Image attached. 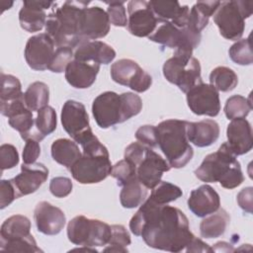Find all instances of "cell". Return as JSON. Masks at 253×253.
<instances>
[{"instance_id":"37","label":"cell","mask_w":253,"mask_h":253,"mask_svg":"<svg viewBox=\"0 0 253 253\" xmlns=\"http://www.w3.org/2000/svg\"><path fill=\"white\" fill-rule=\"evenodd\" d=\"M228 53L229 57L233 62L239 65H250L253 62L250 37L239 40L235 43H233L230 46Z\"/></svg>"},{"instance_id":"38","label":"cell","mask_w":253,"mask_h":253,"mask_svg":"<svg viewBox=\"0 0 253 253\" xmlns=\"http://www.w3.org/2000/svg\"><path fill=\"white\" fill-rule=\"evenodd\" d=\"M149 4L160 21H172L181 10L178 1H149Z\"/></svg>"},{"instance_id":"46","label":"cell","mask_w":253,"mask_h":253,"mask_svg":"<svg viewBox=\"0 0 253 253\" xmlns=\"http://www.w3.org/2000/svg\"><path fill=\"white\" fill-rule=\"evenodd\" d=\"M147 147L148 146H146L138 141L131 142L130 144H128L126 147L124 157L126 161H128L129 163H131L132 165H134L136 167L137 164L142 159Z\"/></svg>"},{"instance_id":"50","label":"cell","mask_w":253,"mask_h":253,"mask_svg":"<svg viewBox=\"0 0 253 253\" xmlns=\"http://www.w3.org/2000/svg\"><path fill=\"white\" fill-rule=\"evenodd\" d=\"M234 249L231 247V245L224 241H219L214 244L213 247H211V252H231Z\"/></svg>"},{"instance_id":"36","label":"cell","mask_w":253,"mask_h":253,"mask_svg":"<svg viewBox=\"0 0 253 253\" xmlns=\"http://www.w3.org/2000/svg\"><path fill=\"white\" fill-rule=\"evenodd\" d=\"M56 124V113L52 107L45 106L38 111L35 127L43 137L55 130Z\"/></svg>"},{"instance_id":"41","label":"cell","mask_w":253,"mask_h":253,"mask_svg":"<svg viewBox=\"0 0 253 253\" xmlns=\"http://www.w3.org/2000/svg\"><path fill=\"white\" fill-rule=\"evenodd\" d=\"M107 14L110 23L115 27L127 26V17L124 1H111L107 2Z\"/></svg>"},{"instance_id":"21","label":"cell","mask_w":253,"mask_h":253,"mask_svg":"<svg viewBox=\"0 0 253 253\" xmlns=\"http://www.w3.org/2000/svg\"><path fill=\"white\" fill-rule=\"evenodd\" d=\"M226 136V144L236 156L243 155L251 150L253 145L252 128L245 118L231 120L227 126Z\"/></svg>"},{"instance_id":"7","label":"cell","mask_w":253,"mask_h":253,"mask_svg":"<svg viewBox=\"0 0 253 253\" xmlns=\"http://www.w3.org/2000/svg\"><path fill=\"white\" fill-rule=\"evenodd\" d=\"M163 75L184 93L203 82L200 61L190 51L175 50L163 64Z\"/></svg>"},{"instance_id":"12","label":"cell","mask_w":253,"mask_h":253,"mask_svg":"<svg viewBox=\"0 0 253 253\" xmlns=\"http://www.w3.org/2000/svg\"><path fill=\"white\" fill-rule=\"evenodd\" d=\"M61 124L71 138L82 145L95 136L90 125L85 106L75 100H67L61 109Z\"/></svg>"},{"instance_id":"33","label":"cell","mask_w":253,"mask_h":253,"mask_svg":"<svg viewBox=\"0 0 253 253\" xmlns=\"http://www.w3.org/2000/svg\"><path fill=\"white\" fill-rule=\"evenodd\" d=\"M223 110L228 120L245 118L252 110L250 97L247 99L241 95H233L226 100Z\"/></svg>"},{"instance_id":"17","label":"cell","mask_w":253,"mask_h":253,"mask_svg":"<svg viewBox=\"0 0 253 253\" xmlns=\"http://www.w3.org/2000/svg\"><path fill=\"white\" fill-rule=\"evenodd\" d=\"M169 163L158 153L147 147L142 159L136 166V176L147 189H153L161 181L162 175L170 170Z\"/></svg>"},{"instance_id":"44","label":"cell","mask_w":253,"mask_h":253,"mask_svg":"<svg viewBox=\"0 0 253 253\" xmlns=\"http://www.w3.org/2000/svg\"><path fill=\"white\" fill-rule=\"evenodd\" d=\"M135 138L138 142L152 148L157 146V130L156 126L151 125L141 126L135 131Z\"/></svg>"},{"instance_id":"27","label":"cell","mask_w":253,"mask_h":253,"mask_svg":"<svg viewBox=\"0 0 253 253\" xmlns=\"http://www.w3.org/2000/svg\"><path fill=\"white\" fill-rule=\"evenodd\" d=\"M51 156L54 161L70 169L82 156L77 143L68 138H58L51 144Z\"/></svg>"},{"instance_id":"2","label":"cell","mask_w":253,"mask_h":253,"mask_svg":"<svg viewBox=\"0 0 253 253\" xmlns=\"http://www.w3.org/2000/svg\"><path fill=\"white\" fill-rule=\"evenodd\" d=\"M90 2L65 1L47 16L45 32L52 39L56 47H76L82 42V12Z\"/></svg>"},{"instance_id":"11","label":"cell","mask_w":253,"mask_h":253,"mask_svg":"<svg viewBox=\"0 0 253 253\" xmlns=\"http://www.w3.org/2000/svg\"><path fill=\"white\" fill-rule=\"evenodd\" d=\"M201 38L200 32L188 26L178 28L170 21H162L148 37L150 41L167 47L190 52L200 44Z\"/></svg>"},{"instance_id":"3","label":"cell","mask_w":253,"mask_h":253,"mask_svg":"<svg viewBox=\"0 0 253 253\" xmlns=\"http://www.w3.org/2000/svg\"><path fill=\"white\" fill-rule=\"evenodd\" d=\"M141 109V98L131 92L117 94L107 91L98 95L92 104L94 119L102 128L122 124L139 114Z\"/></svg>"},{"instance_id":"20","label":"cell","mask_w":253,"mask_h":253,"mask_svg":"<svg viewBox=\"0 0 253 253\" xmlns=\"http://www.w3.org/2000/svg\"><path fill=\"white\" fill-rule=\"evenodd\" d=\"M48 169L42 163L25 164L21 166V172L11 179L19 197L36 192L47 179Z\"/></svg>"},{"instance_id":"1","label":"cell","mask_w":253,"mask_h":253,"mask_svg":"<svg viewBox=\"0 0 253 253\" xmlns=\"http://www.w3.org/2000/svg\"><path fill=\"white\" fill-rule=\"evenodd\" d=\"M129 229L134 235L141 236L149 247L169 252L185 250L195 236L182 211L158 205L149 198L131 217Z\"/></svg>"},{"instance_id":"15","label":"cell","mask_w":253,"mask_h":253,"mask_svg":"<svg viewBox=\"0 0 253 253\" xmlns=\"http://www.w3.org/2000/svg\"><path fill=\"white\" fill-rule=\"evenodd\" d=\"M190 110L198 116L215 117L220 111L218 91L211 84L200 83L186 93Z\"/></svg>"},{"instance_id":"48","label":"cell","mask_w":253,"mask_h":253,"mask_svg":"<svg viewBox=\"0 0 253 253\" xmlns=\"http://www.w3.org/2000/svg\"><path fill=\"white\" fill-rule=\"evenodd\" d=\"M252 197H253L252 187H247L242 189L237 195V203L239 207L248 213L252 212Z\"/></svg>"},{"instance_id":"28","label":"cell","mask_w":253,"mask_h":253,"mask_svg":"<svg viewBox=\"0 0 253 253\" xmlns=\"http://www.w3.org/2000/svg\"><path fill=\"white\" fill-rule=\"evenodd\" d=\"M230 217L225 210L218 209L216 211L208 214L200 224L202 237L216 238L221 236L229 223Z\"/></svg>"},{"instance_id":"29","label":"cell","mask_w":253,"mask_h":253,"mask_svg":"<svg viewBox=\"0 0 253 253\" xmlns=\"http://www.w3.org/2000/svg\"><path fill=\"white\" fill-rule=\"evenodd\" d=\"M147 197V188L137 178L123 186L120 193V201L124 208L134 209L139 207Z\"/></svg>"},{"instance_id":"49","label":"cell","mask_w":253,"mask_h":253,"mask_svg":"<svg viewBox=\"0 0 253 253\" xmlns=\"http://www.w3.org/2000/svg\"><path fill=\"white\" fill-rule=\"evenodd\" d=\"M186 252H211V248L202 239L194 236L185 249Z\"/></svg>"},{"instance_id":"35","label":"cell","mask_w":253,"mask_h":253,"mask_svg":"<svg viewBox=\"0 0 253 253\" xmlns=\"http://www.w3.org/2000/svg\"><path fill=\"white\" fill-rule=\"evenodd\" d=\"M1 94L0 103H8L14 101L24 95L20 80L11 74L1 73Z\"/></svg>"},{"instance_id":"8","label":"cell","mask_w":253,"mask_h":253,"mask_svg":"<svg viewBox=\"0 0 253 253\" xmlns=\"http://www.w3.org/2000/svg\"><path fill=\"white\" fill-rule=\"evenodd\" d=\"M252 1L231 0L221 2L215 13L213 21L219 34L226 40L237 41L244 32L245 19L252 14Z\"/></svg>"},{"instance_id":"31","label":"cell","mask_w":253,"mask_h":253,"mask_svg":"<svg viewBox=\"0 0 253 253\" xmlns=\"http://www.w3.org/2000/svg\"><path fill=\"white\" fill-rule=\"evenodd\" d=\"M237 83L236 73L226 66H217L210 74V84L217 91L229 92L236 87Z\"/></svg>"},{"instance_id":"26","label":"cell","mask_w":253,"mask_h":253,"mask_svg":"<svg viewBox=\"0 0 253 253\" xmlns=\"http://www.w3.org/2000/svg\"><path fill=\"white\" fill-rule=\"evenodd\" d=\"M187 137L198 147H206L215 142L219 136V126L213 120H203L187 124Z\"/></svg>"},{"instance_id":"14","label":"cell","mask_w":253,"mask_h":253,"mask_svg":"<svg viewBox=\"0 0 253 253\" xmlns=\"http://www.w3.org/2000/svg\"><path fill=\"white\" fill-rule=\"evenodd\" d=\"M127 30L139 38L149 37L162 22L154 14L149 1L131 0L127 3Z\"/></svg>"},{"instance_id":"13","label":"cell","mask_w":253,"mask_h":253,"mask_svg":"<svg viewBox=\"0 0 253 253\" xmlns=\"http://www.w3.org/2000/svg\"><path fill=\"white\" fill-rule=\"evenodd\" d=\"M111 76L116 83L138 93L148 90L152 84L151 76L137 62L129 58H122L113 63Z\"/></svg>"},{"instance_id":"24","label":"cell","mask_w":253,"mask_h":253,"mask_svg":"<svg viewBox=\"0 0 253 253\" xmlns=\"http://www.w3.org/2000/svg\"><path fill=\"white\" fill-rule=\"evenodd\" d=\"M99 70L98 63L73 59L65 69V79L74 88L86 89L95 82Z\"/></svg>"},{"instance_id":"10","label":"cell","mask_w":253,"mask_h":253,"mask_svg":"<svg viewBox=\"0 0 253 253\" xmlns=\"http://www.w3.org/2000/svg\"><path fill=\"white\" fill-rule=\"evenodd\" d=\"M108 149L105 147L83 152L82 156L70 167L72 177L81 184H95L105 180L112 171Z\"/></svg>"},{"instance_id":"34","label":"cell","mask_w":253,"mask_h":253,"mask_svg":"<svg viewBox=\"0 0 253 253\" xmlns=\"http://www.w3.org/2000/svg\"><path fill=\"white\" fill-rule=\"evenodd\" d=\"M112 235L104 252H127L126 246L130 244V236L126 227L122 224L111 225Z\"/></svg>"},{"instance_id":"6","label":"cell","mask_w":253,"mask_h":253,"mask_svg":"<svg viewBox=\"0 0 253 253\" xmlns=\"http://www.w3.org/2000/svg\"><path fill=\"white\" fill-rule=\"evenodd\" d=\"M0 250L2 252H42L31 234V221L22 214L8 217L0 228Z\"/></svg>"},{"instance_id":"9","label":"cell","mask_w":253,"mask_h":253,"mask_svg":"<svg viewBox=\"0 0 253 253\" xmlns=\"http://www.w3.org/2000/svg\"><path fill=\"white\" fill-rule=\"evenodd\" d=\"M112 235L111 225L84 215L73 217L67 225V237L75 245L98 247L109 243Z\"/></svg>"},{"instance_id":"39","label":"cell","mask_w":253,"mask_h":253,"mask_svg":"<svg viewBox=\"0 0 253 253\" xmlns=\"http://www.w3.org/2000/svg\"><path fill=\"white\" fill-rule=\"evenodd\" d=\"M111 175L118 181V185L123 187L127 182L137 178L136 167L126 159H123L112 167Z\"/></svg>"},{"instance_id":"40","label":"cell","mask_w":253,"mask_h":253,"mask_svg":"<svg viewBox=\"0 0 253 253\" xmlns=\"http://www.w3.org/2000/svg\"><path fill=\"white\" fill-rule=\"evenodd\" d=\"M74 57L73 48L68 46H60L57 47L54 51V54L50 60L48 68L50 71L55 73L65 72V69L72 58Z\"/></svg>"},{"instance_id":"42","label":"cell","mask_w":253,"mask_h":253,"mask_svg":"<svg viewBox=\"0 0 253 253\" xmlns=\"http://www.w3.org/2000/svg\"><path fill=\"white\" fill-rule=\"evenodd\" d=\"M19 163V153L17 148L9 143L0 146V168L1 173L6 169H11Z\"/></svg>"},{"instance_id":"19","label":"cell","mask_w":253,"mask_h":253,"mask_svg":"<svg viewBox=\"0 0 253 253\" xmlns=\"http://www.w3.org/2000/svg\"><path fill=\"white\" fill-rule=\"evenodd\" d=\"M34 219L40 232L45 235L58 234L65 225L64 212L48 202H40L34 211Z\"/></svg>"},{"instance_id":"23","label":"cell","mask_w":253,"mask_h":253,"mask_svg":"<svg viewBox=\"0 0 253 253\" xmlns=\"http://www.w3.org/2000/svg\"><path fill=\"white\" fill-rule=\"evenodd\" d=\"M187 203L195 215L205 217L219 209L220 199L213 188L205 184L191 192Z\"/></svg>"},{"instance_id":"22","label":"cell","mask_w":253,"mask_h":253,"mask_svg":"<svg viewBox=\"0 0 253 253\" xmlns=\"http://www.w3.org/2000/svg\"><path fill=\"white\" fill-rule=\"evenodd\" d=\"M53 4L52 1L25 0L19 12V22L22 29L29 33L41 31L45 26L47 19L44 10Z\"/></svg>"},{"instance_id":"32","label":"cell","mask_w":253,"mask_h":253,"mask_svg":"<svg viewBox=\"0 0 253 253\" xmlns=\"http://www.w3.org/2000/svg\"><path fill=\"white\" fill-rule=\"evenodd\" d=\"M182 195L183 192L178 186L166 181H160V183L152 189L149 199L158 205H167L176 201Z\"/></svg>"},{"instance_id":"43","label":"cell","mask_w":253,"mask_h":253,"mask_svg":"<svg viewBox=\"0 0 253 253\" xmlns=\"http://www.w3.org/2000/svg\"><path fill=\"white\" fill-rule=\"evenodd\" d=\"M49 191L56 198H64L72 191V182L67 177H54L49 183Z\"/></svg>"},{"instance_id":"30","label":"cell","mask_w":253,"mask_h":253,"mask_svg":"<svg viewBox=\"0 0 253 253\" xmlns=\"http://www.w3.org/2000/svg\"><path fill=\"white\" fill-rule=\"evenodd\" d=\"M25 104L32 112H38L45 106H48L49 88L43 82L32 83L24 93Z\"/></svg>"},{"instance_id":"18","label":"cell","mask_w":253,"mask_h":253,"mask_svg":"<svg viewBox=\"0 0 253 253\" xmlns=\"http://www.w3.org/2000/svg\"><path fill=\"white\" fill-rule=\"evenodd\" d=\"M110 25L108 14L101 7H85L81 19L82 42L106 37L110 31Z\"/></svg>"},{"instance_id":"25","label":"cell","mask_w":253,"mask_h":253,"mask_svg":"<svg viewBox=\"0 0 253 253\" xmlns=\"http://www.w3.org/2000/svg\"><path fill=\"white\" fill-rule=\"evenodd\" d=\"M116 57L115 49L101 41H85L74 50V59L91 61L98 64L111 63Z\"/></svg>"},{"instance_id":"16","label":"cell","mask_w":253,"mask_h":253,"mask_svg":"<svg viewBox=\"0 0 253 253\" xmlns=\"http://www.w3.org/2000/svg\"><path fill=\"white\" fill-rule=\"evenodd\" d=\"M54 46L52 39L46 33L31 37L25 47V59L28 65L38 71L47 69L55 51Z\"/></svg>"},{"instance_id":"4","label":"cell","mask_w":253,"mask_h":253,"mask_svg":"<svg viewBox=\"0 0 253 253\" xmlns=\"http://www.w3.org/2000/svg\"><path fill=\"white\" fill-rule=\"evenodd\" d=\"M195 175L206 183L218 182L221 187L228 190L238 187L244 181L241 165L226 142L222 143L217 151L205 157L195 170Z\"/></svg>"},{"instance_id":"47","label":"cell","mask_w":253,"mask_h":253,"mask_svg":"<svg viewBox=\"0 0 253 253\" xmlns=\"http://www.w3.org/2000/svg\"><path fill=\"white\" fill-rule=\"evenodd\" d=\"M41 154L40 141L35 138H29L26 140V144L23 150V161L25 164L36 163Z\"/></svg>"},{"instance_id":"45","label":"cell","mask_w":253,"mask_h":253,"mask_svg":"<svg viewBox=\"0 0 253 253\" xmlns=\"http://www.w3.org/2000/svg\"><path fill=\"white\" fill-rule=\"evenodd\" d=\"M20 198L11 180L0 181V209H5L15 199Z\"/></svg>"},{"instance_id":"5","label":"cell","mask_w":253,"mask_h":253,"mask_svg":"<svg viewBox=\"0 0 253 253\" xmlns=\"http://www.w3.org/2000/svg\"><path fill=\"white\" fill-rule=\"evenodd\" d=\"M187 121L170 119L156 126L157 144L173 168L186 166L194 155L187 137Z\"/></svg>"},{"instance_id":"51","label":"cell","mask_w":253,"mask_h":253,"mask_svg":"<svg viewBox=\"0 0 253 253\" xmlns=\"http://www.w3.org/2000/svg\"><path fill=\"white\" fill-rule=\"evenodd\" d=\"M1 5H2V12L6 9H10V7L13 5V2H7V1H2L1 2Z\"/></svg>"}]
</instances>
